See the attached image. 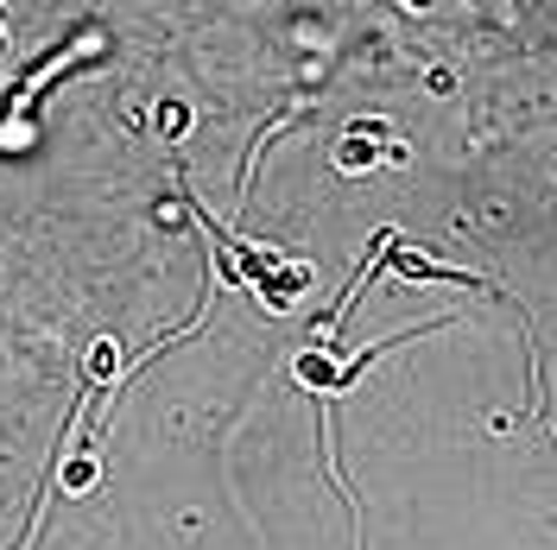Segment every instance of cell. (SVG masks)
<instances>
[{"label":"cell","mask_w":557,"mask_h":550,"mask_svg":"<svg viewBox=\"0 0 557 550\" xmlns=\"http://www.w3.org/2000/svg\"><path fill=\"white\" fill-rule=\"evenodd\" d=\"M386 273L412 278V285H469V291H487L475 273H462V266H444V260H431V253H418V247H406V241L386 247Z\"/></svg>","instance_id":"1"},{"label":"cell","mask_w":557,"mask_h":550,"mask_svg":"<svg viewBox=\"0 0 557 550\" xmlns=\"http://www.w3.org/2000/svg\"><path fill=\"white\" fill-rule=\"evenodd\" d=\"M96 437H102V430H89L83 443H64V455L51 462L64 493H89V487L102 482V455H96Z\"/></svg>","instance_id":"4"},{"label":"cell","mask_w":557,"mask_h":550,"mask_svg":"<svg viewBox=\"0 0 557 550\" xmlns=\"http://www.w3.org/2000/svg\"><path fill=\"white\" fill-rule=\"evenodd\" d=\"M311 278H317V266H305V260H278L273 273L253 285V298H260L267 310H292L305 291H311Z\"/></svg>","instance_id":"3"},{"label":"cell","mask_w":557,"mask_h":550,"mask_svg":"<svg viewBox=\"0 0 557 550\" xmlns=\"http://www.w3.org/2000/svg\"><path fill=\"white\" fill-rule=\"evenodd\" d=\"M399 7H406V13H431V7H437V0H399Z\"/></svg>","instance_id":"9"},{"label":"cell","mask_w":557,"mask_h":550,"mask_svg":"<svg viewBox=\"0 0 557 550\" xmlns=\"http://www.w3.org/2000/svg\"><path fill=\"white\" fill-rule=\"evenodd\" d=\"M424 83H431V96H450V89H456V76H450V70H431Z\"/></svg>","instance_id":"8"},{"label":"cell","mask_w":557,"mask_h":550,"mask_svg":"<svg viewBox=\"0 0 557 550\" xmlns=\"http://www.w3.org/2000/svg\"><path fill=\"white\" fill-rule=\"evenodd\" d=\"M0 58H7V7H0Z\"/></svg>","instance_id":"10"},{"label":"cell","mask_w":557,"mask_h":550,"mask_svg":"<svg viewBox=\"0 0 557 550\" xmlns=\"http://www.w3.org/2000/svg\"><path fill=\"white\" fill-rule=\"evenodd\" d=\"M292 374H298V386H305L311 399H336V379H343V361H336L330 348H305V354L292 361Z\"/></svg>","instance_id":"5"},{"label":"cell","mask_w":557,"mask_h":550,"mask_svg":"<svg viewBox=\"0 0 557 550\" xmlns=\"http://www.w3.org/2000/svg\"><path fill=\"white\" fill-rule=\"evenodd\" d=\"M386 121H355V127H343L336 134V172L348 177H361V172H374V165H386Z\"/></svg>","instance_id":"2"},{"label":"cell","mask_w":557,"mask_h":550,"mask_svg":"<svg viewBox=\"0 0 557 550\" xmlns=\"http://www.w3.org/2000/svg\"><path fill=\"white\" fill-rule=\"evenodd\" d=\"M121 379V342H89V392H102V386H114Z\"/></svg>","instance_id":"7"},{"label":"cell","mask_w":557,"mask_h":550,"mask_svg":"<svg viewBox=\"0 0 557 550\" xmlns=\"http://www.w3.org/2000/svg\"><path fill=\"white\" fill-rule=\"evenodd\" d=\"M152 127H159V146H177V139L190 134V102L165 96V102L152 108Z\"/></svg>","instance_id":"6"}]
</instances>
